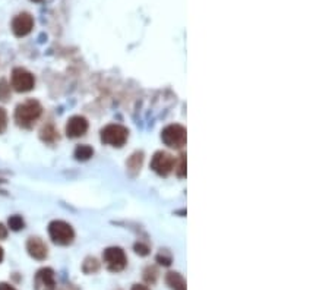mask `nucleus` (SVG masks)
Returning a JSON list of instances; mask_svg holds the SVG:
<instances>
[{"label": "nucleus", "mask_w": 329, "mask_h": 290, "mask_svg": "<svg viewBox=\"0 0 329 290\" xmlns=\"http://www.w3.org/2000/svg\"><path fill=\"white\" fill-rule=\"evenodd\" d=\"M33 28H34V18L27 12L16 15L12 21V31L16 37L28 36L33 31Z\"/></svg>", "instance_id": "nucleus-8"}, {"label": "nucleus", "mask_w": 329, "mask_h": 290, "mask_svg": "<svg viewBox=\"0 0 329 290\" xmlns=\"http://www.w3.org/2000/svg\"><path fill=\"white\" fill-rule=\"evenodd\" d=\"M135 252L138 255H141V256H145V255L149 254V248H148V245H145V243L138 242V243H135Z\"/></svg>", "instance_id": "nucleus-20"}, {"label": "nucleus", "mask_w": 329, "mask_h": 290, "mask_svg": "<svg viewBox=\"0 0 329 290\" xmlns=\"http://www.w3.org/2000/svg\"><path fill=\"white\" fill-rule=\"evenodd\" d=\"M0 290H16V289L12 288V286L7 285V283H0Z\"/></svg>", "instance_id": "nucleus-23"}, {"label": "nucleus", "mask_w": 329, "mask_h": 290, "mask_svg": "<svg viewBox=\"0 0 329 290\" xmlns=\"http://www.w3.org/2000/svg\"><path fill=\"white\" fill-rule=\"evenodd\" d=\"M34 288L36 290H54L56 289V277L51 268H41L38 270L34 277Z\"/></svg>", "instance_id": "nucleus-9"}, {"label": "nucleus", "mask_w": 329, "mask_h": 290, "mask_svg": "<svg viewBox=\"0 0 329 290\" xmlns=\"http://www.w3.org/2000/svg\"><path fill=\"white\" fill-rule=\"evenodd\" d=\"M161 140L170 148H182L186 145V129L182 125H168L163 129Z\"/></svg>", "instance_id": "nucleus-5"}, {"label": "nucleus", "mask_w": 329, "mask_h": 290, "mask_svg": "<svg viewBox=\"0 0 329 290\" xmlns=\"http://www.w3.org/2000/svg\"><path fill=\"white\" fill-rule=\"evenodd\" d=\"M88 131V120L82 116H73L66 123V135L68 138L83 137Z\"/></svg>", "instance_id": "nucleus-10"}, {"label": "nucleus", "mask_w": 329, "mask_h": 290, "mask_svg": "<svg viewBox=\"0 0 329 290\" xmlns=\"http://www.w3.org/2000/svg\"><path fill=\"white\" fill-rule=\"evenodd\" d=\"M31 1H41V0H31Z\"/></svg>", "instance_id": "nucleus-26"}, {"label": "nucleus", "mask_w": 329, "mask_h": 290, "mask_svg": "<svg viewBox=\"0 0 329 290\" xmlns=\"http://www.w3.org/2000/svg\"><path fill=\"white\" fill-rule=\"evenodd\" d=\"M36 78L31 72L24 68H15L10 75V87L16 93H28L34 88Z\"/></svg>", "instance_id": "nucleus-4"}, {"label": "nucleus", "mask_w": 329, "mask_h": 290, "mask_svg": "<svg viewBox=\"0 0 329 290\" xmlns=\"http://www.w3.org/2000/svg\"><path fill=\"white\" fill-rule=\"evenodd\" d=\"M3 256H4V254H3V249L0 248V262L3 261Z\"/></svg>", "instance_id": "nucleus-25"}, {"label": "nucleus", "mask_w": 329, "mask_h": 290, "mask_svg": "<svg viewBox=\"0 0 329 290\" xmlns=\"http://www.w3.org/2000/svg\"><path fill=\"white\" fill-rule=\"evenodd\" d=\"M165 282L171 290H186V280L179 273H168Z\"/></svg>", "instance_id": "nucleus-12"}, {"label": "nucleus", "mask_w": 329, "mask_h": 290, "mask_svg": "<svg viewBox=\"0 0 329 290\" xmlns=\"http://www.w3.org/2000/svg\"><path fill=\"white\" fill-rule=\"evenodd\" d=\"M6 238H7V227H4L0 223V239H6Z\"/></svg>", "instance_id": "nucleus-22"}, {"label": "nucleus", "mask_w": 329, "mask_h": 290, "mask_svg": "<svg viewBox=\"0 0 329 290\" xmlns=\"http://www.w3.org/2000/svg\"><path fill=\"white\" fill-rule=\"evenodd\" d=\"M98 268H100V264H98V261L95 258H86L83 265H82V270L86 274H92V273L98 271Z\"/></svg>", "instance_id": "nucleus-15"}, {"label": "nucleus", "mask_w": 329, "mask_h": 290, "mask_svg": "<svg viewBox=\"0 0 329 290\" xmlns=\"http://www.w3.org/2000/svg\"><path fill=\"white\" fill-rule=\"evenodd\" d=\"M48 235H50V239L56 245H60V246L71 245L75 239L72 226L62 220H54L48 224Z\"/></svg>", "instance_id": "nucleus-2"}, {"label": "nucleus", "mask_w": 329, "mask_h": 290, "mask_svg": "<svg viewBox=\"0 0 329 290\" xmlns=\"http://www.w3.org/2000/svg\"><path fill=\"white\" fill-rule=\"evenodd\" d=\"M174 169H176V173H177L179 178H184V176H186V155H184V154L180 157V163H179V166L174 167Z\"/></svg>", "instance_id": "nucleus-18"}, {"label": "nucleus", "mask_w": 329, "mask_h": 290, "mask_svg": "<svg viewBox=\"0 0 329 290\" xmlns=\"http://www.w3.org/2000/svg\"><path fill=\"white\" fill-rule=\"evenodd\" d=\"M41 138L47 143H53L56 138H57V132L53 129V126H45L42 131H41Z\"/></svg>", "instance_id": "nucleus-17"}, {"label": "nucleus", "mask_w": 329, "mask_h": 290, "mask_svg": "<svg viewBox=\"0 0 329 290\" xmlns=\"http://www.w3.org/2000/svg\"><path fill=\"white\" fill-rule=\"evenodd\" d=\"M7 226H9L10 230L19 232V230H22L25 227V221H24V218L21 217V216H10L9 220H7Z\"/></svg>", "instance_id": "nucleus-14"}, {"label": "nucleus", "mask_w": 329, "mask_h": 290, "mask_svg": "<svg viewBox=\"0 0 329 290\" xmlns=\"http://www.w3.org/2000/svg\"><path fill=\"white\" fill-rule=\"evenodd\" d=\"M103 259H104L106 267L113 273H119L124 270V267L127 265V256L124 254V251L117 246L107 248L103 254Z\"/></svg>", "instance_id": "nucleus-6"}, {"label": "nucleus", "mask_w": 329, "mask_h": 290, "mask_svg": "<svg viewBox=\"0 0 329 290\" xmlns=\"http://www.w3.org/2000/svg\"><path fill=\"white\" fill-rule=\"evenodd\" d=\"M157 259H158L160 264H163V265H170V264H171V256H163V255L160 254L157 256Z\"/></svg>", "instance_id": "nucleus-21"}, {"label": "nucleus", "mask_w": 329, "mask_h": 290, "mask_svg": "<svg viewBox=\"0 0 329 290\" xmlns=\"http://www.w3.org/2000/svg\"><path fill=\"white\" fill-rule=\"evenodd\" d=\"M27 251H28V254L31 255L34 259H38V261L45 259L47 255H48L47 245H45L40 238H30V239H28V242H27Z\"/></svg>", "instance_id": "nucleus-11"}, {"label": "nucleus", "mask_w": 329, "mask_h": 290, "mask_svg": "<svg viewBox=\"0 0 329 290\" xmlns=\"http://www.w3.org/2000/svg\"><path fill=\"white\" fill-rule=\"evenodd\" d=\"M6 126H7V113L6 110L0 107V134L6 131Z\"/></svg>", "instance_id": "nucleus-19"}, {"label": "nucleus", "mask_w": 329, "mask_h": 290, "mask_svg": "<svg viewBox=\"0 0 329 290\" xmlns=\"http://www.w3.org/2000/svg\"><path fill=\"white\" fill-rule=\"evenodd\" d=\"M94 155V149L89 145H78L75 149V158L78 161H86Z\"/></svg>", "instance_id": "nucleus-13"}, {"label": "nucleus", "mask_w": 329, "mask_h": 290, "mask_svg": "<svg viewBox=\"0 0 329 290\" xmlns=\"http://www.w3.org/2000/svg\"><path fill=\"white\" fill-rule=\"evenodd\" d=\"M41 111H42V107L37 100H27L18 104V107L15 110V122L18 123V126L30 129L34 126V123L41 116Z\"/></svg>", "instance_id": "nucleus-1"}, {"label": "nucleus", "mask_w": 329, "mask_h": 290, "mask_svg": "<svg viewBox=\"0 0 329 290\" xmlns=\"http://www.w3.org/2000/svg\"><path fill=\"white\" fill-rule=\"evenodd\" d=\"M129 131L122 125H109L101 131V141L110 146H123L127 141Z\"/></svg>", "instance_id": "nucleus-3"}, {"label": "nucleus", "mask_w": 329, "mask_h": 290, "mask_svg": "<svg viewBox=\"0 0 329 290\" xmlns=\"http://www.w3.org/2000/svg\"><path fill=\"white\" fill-rule=\"evenodd\" d=\"M174 166H176V161H174L173 155H170L168 152H164V151L155 152L151 160V169L160 176L170 175L173 172Z\"/></svg>", "instance_id": "nucleus-7"}, {"label": "nucleus", "mask_w": 329, "mask_h": 290, "mask_svg": "<svg viewBox=\"0 0 329 290\" xmlns=\"http://www.w3.org/2000/svg\"><path fill=\"white\" fill-rule=\"evenodd\" d=\"M10 98V85L6 79H0V101H7Z\"/></svg>", "instance_id": "nucleus-16"}, {"label": "nucleus", "mask_w": 329, "mask_h": 290, "mask_svg": "<svg viewBox=\"0 0 329 290\" xmlns=\"http://www.w3.org/2000/svg\"><path fill=\"white\" fill-rule=\"evenodd\" d=\"M132 290H149L146 286H144V285H135L133 288H132Z\"/></svg>", "instance_id": "nucleus-24"}]
</instances>
